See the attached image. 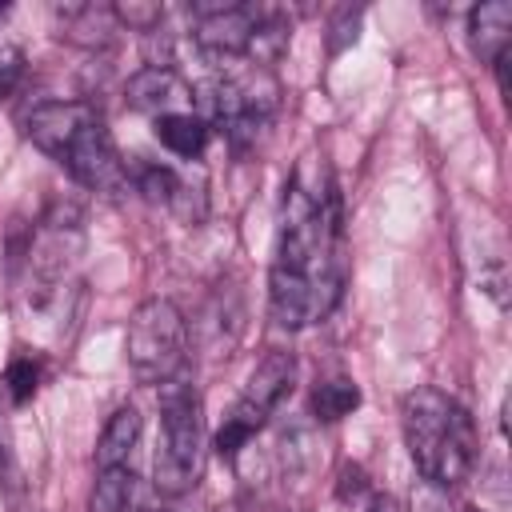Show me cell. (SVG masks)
<instances>
[{"label": "cell", "mask_w": 512, "mask_h": 512, "mask_svg": "<svg viewBox=\"0 0 512 512\" xmlns=\"http://www.w3.org/2000/svg\"><path fill=\"white\" fill-rule=\"evenodd\" d=\"M344 292V212L320 152L300 156L284 184L276 256L268 272L272 320L288 332L324 320Z\"/></svg>", "instance_id": "obj_1"}, {"label": "cell", "mask_w": 512, "mask_h": 512, "mask_svg": "<svg viewBox=\"0 0 512 512\" xmlns=\"http://www.w3.org/2000/svg\"><path fill=\"white\" fill-rule=\"evenodd\" d=\"M24 136L88 192L116 196L128 188V164L88 100H40L24 116Z\"/></svg>", "instance_id": "obj_2"}, {"label": "cell", "mask_w": 512, "mask_h": 512, "mask_svg": "<svg viewBox=\"0 0 512 512\" xmlns=\"http://www.w3.org/2000/svg\"><path fill=\"white\" fill-rule=\"evenodd\" d=\"M404 440L412 452V464L424 480L440 488H456L472 476L480 456V436L468 416V408L440 392V388H412L400 404Z\"/></svg>", "instance_id": "obj_3"}, {"label": "cell", "mask_w": 512, "mask_h": 512, "mask_svg": "<svg viewBox=\"0 0 512 512\" xmlns=\"http://www.w3.org/2000/svg\"><path fill=\"white\" fill-rule=\"evenodd\" d=\"M192 104L200 108L196 116L208 128H220L224 140L236 152H244L276 120V112H280V84H276L272 68L244 64L236 72H212L204 84H196L192 88Z\"/></svg>", "instance_id": "obj_4"}, {"label": "cell", "mask_w": 512, "mask_h": 512, "mask_svg": "<svg viewBox=\"0 0 512 512\" xmlns=\"http://www.w3.org/2000/svg\"><path fill=\"white\" fill-rule=\"evenodd\" d=\"M160 444L152 460V484L164 496H184L200 480L204 464V408L188 380L160 384Z\"/></svg>", "instance_id": "obj_5"}, {"label": "cell", "mask_w": 512, "mask_h": 512, "mask_svg": "<svg viewBox=\"0 0 512 512\" xmlns=\"http://www.w3.org/2000/svg\"><path fill=\"white\" fill-rule=\"evenodd\" d=\"M124 356L140 384H168L188 360V320L168 296H148L124 332Z\"/></svg>", "instance_id": "obj_6"}, {"label": "cell", "mask_w": 512, "mask_h": 512, "mask_svg": "<svg viewBox=\"0 0 512 512\" xmlns=\"http://www.w3.org/2000/svg\"><path fill=\"white\" fill-rule=\"evenodd\" d=\"M84 252V208L76 200H52L48 212L36 220L24 260H28V276L36 284L40 296L56 292L60 280L72 272V264Z\"/></svg>", "instance_id": "obj_7"}, {"label": "cell", "mask_w": 512, "mask_h": 512, "mask_svg": "<svg viewBox=\"0 0 512 512\" xmlns=\"http://www.w3.org/2000/svg\"><path fill=\"white\" fill-rule=\"evenodd\" d=\"M124 100L136 112L164 116V112H192V84L176 68L148 64L124 84Z\"/></svg>", "instance_id": "obj_8"}, {"label": "cell", "mask_w": 512, "mask_h": 512, "mask_svg": "<svg viewBox=\"0 0 512 512\" xmlns=\"http://www.w3.org/2000/svg\"><path fill=\"white\" fill-rule=\"evenodd\" d=\"M292 380H296V356L284 352V348H272L260 356V364L248 372V384L236 400H244L252 412H260L264 420L288 400L292 392Z\"/></svg>", "instance_id": "obj_9"}, {"label": "cell", "mask_w": 512, "mask_h": 512, "mask_svg": "<svg viewBox=\"0 0 512 512\" xmlns=\"http://www.w3.org/2000/svg\"><path fill=\"white\" fill-rule=\"evenodd\" d=\"M468 44L480 64L496 68L512 48V4L508 0H484L468 12Z\"/></svg>", "instance_id": "obj_10"}, {"label": "cell", "mask_w": 512, "mask_h": 512, "mask_svg": "<svg viewBox=\"0 0 512 512\" xmlns=\"http://www.w3.org/2000/svg\"><path fill=\"white\" fill-rule=\"evenodd\" d=\"M52 12L60 24V36L80 48H108L120 32V20L108 4H56Z\"/></svg>", "instance_id": "obj_11"}, {"label": "cell", "mask_w": 512, "mask_h": 512, "mask_svg": "<svg viewBox=\"0 0 512 512\" xmlns=\"http://www.w3.org/2000/svg\"><path fill=\"white\" fill-rule=\"evenodd\" d=\"M140 432H144V416L136 412V404H120L108 416V424H104V432L96 440V468H120V464H128L132 448L140 444Z\"/></svg>", "instance_id": "obj_12"}, {"label": "cell", "mask_w": 512, "mask_h": 512, "mask_svg": "<svg viewBox=\"0 0 512 512\" xmlns=\"http://www.w3.org/2000/svg\"><path fill=\"white\" fill-rule=\"evenodd\" d=\"M208 124L196 116V112H164V116H152V136L180 160H196L208 144Z\"/></svg>", "instance_id": "obj_13"}, {"label": "cell", "mask_w": 512, "mask_h": 512, "mask_svg": "<svg viewBox=\"0 0 512 512\" xmlns=\"http://www.w3.org/2000/svg\"><path fill=\"white\" fill-rule=\"evenodd\" d=\"M92 512H152V504L140 496L136 472L120 464V468H100L92 488Z\"/></svg>", "instance_id": "obj_14"}, {"label": "cell", "mask_w": 512, "mask_h": 512, "mask_svg": "<svg viewBox=\"0 0 512 512\" xmlns=\"http://www.w3.org/2000/svg\"><path fill=\"white\" fill-rule=\"evenodd\" d=\"M308 408L320 424H336L344 420L352 408H360V388L348 380V376H328V380H316L312 384V396H308Z\"/></svg>", "instance_id": "obj_15"}, {"label": "cell", "mask_w": 512, "mask_h": 512, "mask_svg": "<svg viewBox=\"0 0 512 512\" xmlns=\"http://www.w3.org/2000/svg\"><path fill=\"white\" fill-rule=\"evenodd\" d=\"M260 428H264V416L252 412L244 400H232V408H228V416H224V424L216 428V440H212L216 456H220V460H236L240 448H244Z\"/></svg>", "instance_id": "obj_16"}, {"label": "cell", "mask_w": 512, "mask_h": 512, "mask_svg": "<svg viewBox=\"0 0 512 512\" xmlns=\"http://www.w3.org/2000/svg\"><path fill=\"white\" fill-rule=\"evenodd\" d=\"M0 484H4V500H8V512H28L24 496H28V484H24V468L16 460V448H12V428L0 412Z\"/></svg>", "instance_id": "obj_17"}, {"label": "cell", "mask_w": 512, "mask_h": 512, "mask_svg": "<svg viewBox=\"0 0 512 512\" xmlns=\"http://www.w3.org/2000/svg\"><path fill=\"white\" fill-rule=\"evenodd\" d=\"M0 388H4V396H8V404H16V408H24L36 392H40V364H36V356H28V352H20V356H12L8 364H4V376H0Z\"/></svg>", "instance_id": "obj_18"}, {"label": "cell", "mask_w": 512, "mask_h": 512, "mask_svg": "<svg viewBox=\"0 0 512 512\" xmlns=\"http://www.w3.org/2000/svg\"><path fill=\"white\" fill-rule=\"evenodd\" d=\"M360 8H336L332 12V20H328V48L332 52H344L348 44H356V36H360Z\"/></svg>", "instance_id": "obj_19"}, {"label": "cell", "mask_w": 512, "mask_h": 512, "mask_svg": "<svg viewBox=\"0 0 512 512\" xmlns=\"http://www.w3.org/2000/svg\"><path fill=\"white\" fill-rule=\"evenodd\" d=\"M120 28H132V32H156L160 20H164V8L160 4H112Z\"/></svg>", "instance_id": "obj_20"}, {"label": "cell", "mask_w": 512, "mask_h": 512, "mask_svg": "<svg viewBox=\"0 0 512 512\" xmlns=\"http://www.w3.org/2000/svg\"><path fill=\"white\" fill-rule=\"evenodd\" d=\"M408 512H448V488L432 484V480H416L412 496H408Z\"/></svg>", "instance_id": "obj_21"}, {"label": "cell", "mask_w": 512, "mask_h": 512, "mask_svg": "<svg viewBox=\"0 0 512 512\" xmlns=\"http://www.w3.org/2000/svg\"><path fill=\"white\" fill-rule=\"evenodd\" d=\"M24 64H28L24 52H20L12 40L0 36V96H8V92L24 80Z\"/></svg>", "instance_id": "obj_22"}, {"label": "cell", "mask_w": 512, "mask_h": 512, "mask_svg": "<svg viewBox=\"0 0 512 512\" xmlns=\"http://www.w3.org/2000/svg\"><path fill=\"white\" fill-rule=\"evenodd\" d=\"M336 496L344 504H356L360 496H372V484H368V472L360 464H344L340 468V480H336Z\"/></svg>", "instance_id": "obj_23"}, {"label": "cell", "mask_w": 512, "mask_h": 512, "mask_svg": "<svg viewBox=\"0 0 512 512\" xmlns=\"http://www.w3.org/2000/svg\"><path fill=\"white\" fill-rule=\"evenodd\" d=\"M368 512H400V504H396L388 492H372V496H368Z\"/></svg>", "instance_id": "obj_24"}]
</instances>
